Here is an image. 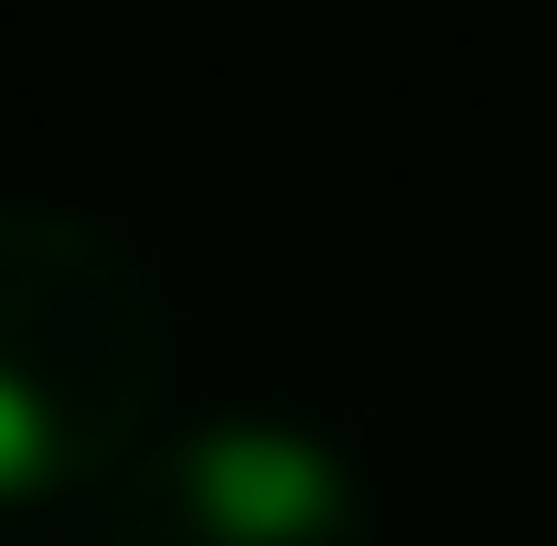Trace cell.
Masks as SVG:
<instances>
[{
    "instance_id": "6da1fadb",
    "label": "cell",
    "mask_w": 557,
    "mask_h": 546,
    "mask_svg": "<svg viewBox=\"0 0 557 546\" xmlns=\"http://www.w3.org/2000/svg\"><path fill=\"white\" fill-rule=\"evenodd\" d=\"M161 289L65 204H0V504L108 482L161 429Z\"/></svg>"
},
{
    "instance_id": "7a4b0ae2",
    "label": "cell",
    "mask_w": 557,
    "mask_h": 546,
    "mask_svg": "<svg viewBox=\"0 0 557 546\" xmlns=\"http://www.w3.org/2000/svg\"><path fill=\"white\" fill-rule=\"evenodd\" d=\"M108 546H375L354 461L269 408L172 418L108 472Z\"/></svg>"
}]
</instances>
